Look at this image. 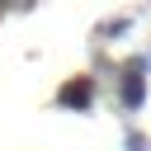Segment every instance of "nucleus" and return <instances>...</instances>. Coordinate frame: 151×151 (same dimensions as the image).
Here are the masks:
<instances>
[{
    "label": "nucleus",
    "instance_id": "nucleus-1",
    "mask_svg": "<svg viewBox=\"0 0 151 151\" xmlns=\"http://www.w3.org/2000/svg\"><path fill=\"white\" fill-rule=\"evenodd\" d=\"M57 104H61V109H90V104H94V80H90V76L66 80V85L57 90Z\"/></svg>",
    "mask_w": 151,
    "mask_h": 151
},
{
    "label": "nucleus",
    "instance_id": "nucleus-2",
    "mask_svg": "<svg viewBox=\"0 0 151 151\" xmlns=\"http://www.w3.org/2000/svg\"><path fill=\"white\" fill-rule=\"evenodd\" d=\"M118 104H123V109H142V104H146V76H142V71H132V66L123 71V80H118Z\"/></svg>",
    "mask_w": 151,
    "mask_h": 151
},
{
    "label": "nucleus",
    "instance_id": "nucleus-3",
    "mask_svg": "<svg viewBox=\"0 0 151 151\" xmlns=\"http://www.w3.org/2000/svg\"><path fill=\"white\" fill-rule=\"evenodd\" d=\"M127 151H151V142H146L142 132H127Z\"/></svg>",
    "mask_w": 151,
    "mask_h": 151
}]
</instances>
